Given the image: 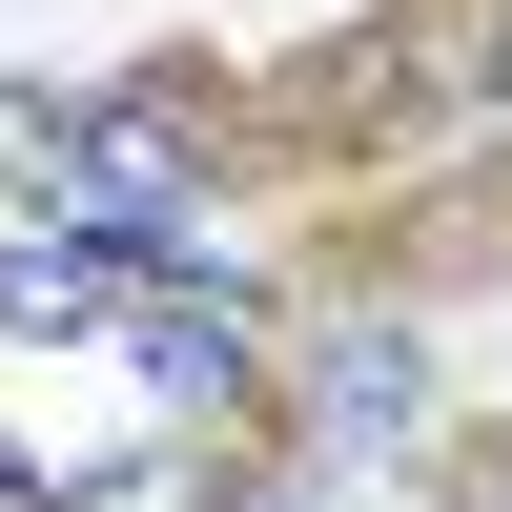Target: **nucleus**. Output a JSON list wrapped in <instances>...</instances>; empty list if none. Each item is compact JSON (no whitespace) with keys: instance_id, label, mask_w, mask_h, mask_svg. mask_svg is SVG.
<instances>
[{"instance_id":"nucleus-1","label":"nucleus","mask_w":512,"mask_h":512,"mask_svg":"<svg viewBox=\"0 0 512 512\" xmlns=\"http://www.w3.org/2000/svg\"><path fill=\"white\" fill-rule=\"evenodd\" d=\"M410 410H431V369H410V328H349V349H328V431H369V451H390Z\"/></svg>"},{"instance_id":"nucleus-2","label":"nucleus","mask_w":512,"mask_h":512,"mask_svg":"<svg viewBox=\"0 0 512 512\" xmlns=\"http://www.w3.org/2000/svg\"><path fill=\"white\" fill-rule=\"evenodd\" d=\"M123 349H144V369H164V390H185V410H205V390H226V369H246V349H226V308H123Z\"/></svg>"},{"instance_id":"nucleus-3","label":"nucleus","mask_w":512,"mask_h":512,"mask_svg":"<svg viewBox=\"0 0 512 512\" xmlns=\"http://www.w3.org/2000/svg\"><path fill=\"white\" fill-rule=\"evenodd\" d=\"M492 512H512V472H492Z\"/></svg>"}]
</instances>
